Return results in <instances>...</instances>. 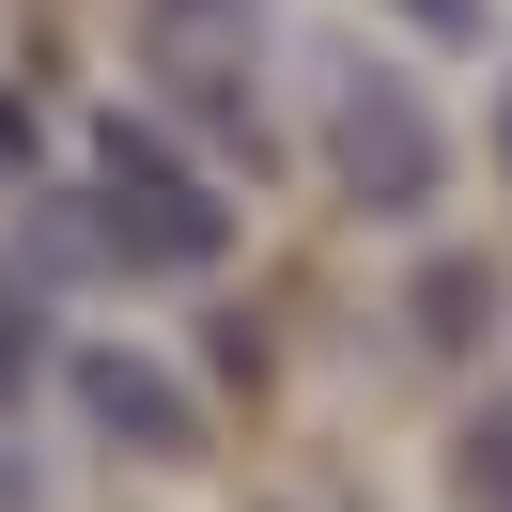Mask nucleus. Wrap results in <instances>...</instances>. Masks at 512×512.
I'll list each match as a JSON object with an SVG mask.
<instances>
[{
	"label": "nucleus",
	"instance_id": "nucleus-5",
	"mask_svg": "<svg viewBox=\"0 0 512 512\" xmlns=\"http://www.w3.org/2000/svg\"><path fill=\"white\" fill-rule=\"evenodd\" d=\"M450 497H466V512H512V404H481L466 435H450Z\"/></svg>",
	"mask_w": 512,
	"mask_h": 512
},
{
	"label": "nucleus",
	"instance_id": "nucleus-4",
	"mask_svg": "<svg viewBox=\"0 0 512 512\" xmlns=\"http://www.w3.org/2000/svg\"><path fill=\"white\" fill-rule=\"evenodd\" d=\"M78 404H94L109 450H187V373H156V357H125V342L78 357Z\"/></svg>",
	"mask_w": 512,
	"mask_h": 512
},
{
	"label": "nucleus",
	"instance_id": "nucleus-8",
	"mask_svg": "<svg viewBox=\"0 0 512 512\" xmlns=\"http://www.w3.org/2000/svg\"><path fill=\"white\" fill-rule=\"evenodd\" d=\"M16 156H32V94H0V187H16Z\"/></svg>",
	"mask_w": 512,
	"mask_h": 512
},
{
	"label": "nucleus",
	"instance_id": "nucleus-1",
	"mask_svg": "<svg viewBox=\"0 0 512 512\" xmlns=\"http://www.w3.org/2000/svg\"><path fill=\"white\" fill-rule=\"evenodd\" d=\"M311 156H326V187H342L357 218H419V202L450 187L435 94H419L388 47H357V32H311Z\"/></svg>",
	"mask_w": 512,
	"mask_h": 512
},
{
	"label": "nucleus",
	"instance_id": "nucleus-3",
	"mask_svg": "<svg viewBox=\"0 0 512 512\" xmlns=\"http://www.w3.org/2000/svg\"><path fill=\"white\" fill-rule=\"evenodd\" d=\"M140 63H156V94L187 109L233 171H264V0H156Z\"/></svg>",
	"mask_w": 512,
	"mask_h": 512
},
{
	"label": "nucleus",
	"instance_id": "nucleus-7",
	"mask_svg": "<svg viewBox=\"0 0 512 512\" xmlns=\"http://www.w3.org/2000/svg\"><path fill=\"white\" fill-rule=\"evenodd\" d=\"M388 16H419L435 47H481V0H388Z\"/></svg>",
	"mask_w": 512,
	"mask_h": 512
},
{
	"label": "nucleus",
	"instance_id": "nucleus-6",
	"mask_svg": "<svg viewBox=\"0 0 512 512\" xmlns=\"http://www.w3.org/2000/svg\"><path fill=\"white\" fill-rule=\"evenodd\" d=\"M32 357H47V326H32V280H16V264H0V404H16V388H32Z\"/></svg>",
	"mask_w": 512,
	"mask_h": 512
},
{
	"label": "nucleus",
	"instance_id": "nucleus-2",
	"mask_svg": "<svg viewBox=\"0 0 512 512\" xmlns=\"http://www.w3.org/2000/svg\"><path fill=\"white\" fill-rule=\"evenodd\" d=\"M78 218H94L109 264H140V280H187V264H233V202L202 187L187 156H171L140 109H109L94 125V187H78Z\"/></svg>",
	"mask_w": 512,
	"mask_h": 512
},
{
	"label": "nucleus",
	"instance_id": "nucleus-9",
	"mask_svg": "<svg viewBox=\"0 0 512 512\" xmlns=\"http://www.w3.org/2000/svg\"><path fill=\"white\" fill-rule=\"evenodd\" d=\"M497 171H512V94H497Z\"/></svg>",
	"mask_w": 512,
	"mask_h": 512
}]
</instances>
